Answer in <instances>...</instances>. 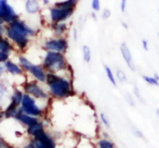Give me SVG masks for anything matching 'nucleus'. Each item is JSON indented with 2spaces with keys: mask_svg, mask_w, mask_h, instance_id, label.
<instances>
[{
  "mask_svg": "<svg viewBox=\"0 0 159 148\" xmlns=\"http://www.w3.org/2000/svg\"><path fill=\"white\" fill-rule=\"evenodd\" d=\"M7 36L10 39L17 44L21 50L26 48L29 43V36L35 34V31L30 28L25 23L21 21L15 20L10 23L7 28Z\"/></svg>",
  "mask_w": 159,
  "mask_h": 148,
  "instance_id": "obj_1",
  "label": "nucleus"
},
{
  "mask_svg": "<svg viewBox=\"0 0 159 148\" xmlns=\"http://www.w3.org/2000/svg\"><path fill=\"white\" fill-rule=\"evenodd\" d=\"M45 82L49 87V93L54 98L65 99L72 95V86L67 78L61 77L54 73H48Z\"/></svg>",
  "mask_w": 159,
  "mask_h": 148,
  "instance_id": "obj_2",
  "label": "nucleus"
},
{
  "mask_svg": "<svg viewBox=\"0 0 159 148\" xmlns=\"http://www.w3.org/2000/svg\"><path fill=\"white\" fill-rule=\"evenodd\" d=\"M42 67L49 73L56 74L58 71L68 68V63L63 53L47 52L43 60Z\"/></svg>",
  "mask_w": 159,
  "mask_h": 148,
  "instance_id": "obj_3",
  "label": "nucleus"
},
{
  "mask_svg": "<svg viewBox=\"0 0 159 148\" xmlns=\"http://www.w3.org/2000/svg\"><path fill=\"white\" fill-rule=\"evenodd\" d=\"M21 108L23 112L34 117L41 116L43 114V111L36 103L35 98L27 94H24L21 104Z\"/></svg>",
  "mask_w": 159,
  "mask_h": 148,
  "instance_id": "obj_4",
  "label": "nucleus"
},
{
  "mask_svg": "<svg viewBox=\"0 0 159 148\" xmlns=\"http://www.w3.org/2000/svg\"><path fill=\"white\" fill-rule=\"evenodd\" d=\"M30 143L34 148H56L54 140L45 130L36 134Z\"/></svg>",
  "mask_w": 159,
  "mask_h": 148,
  "instance_id": "obj_5",
  "label": "nucleus"
},
{
  "mask_svg": "<svg viewBox=\"0 0 159 148\" xmlns=\"http://www.w3.org/2000/svg\"><path fill=\"white\" fill-rule=\"evenodd\" d=\"M74 12L73 8L53 7L50 9L51 20L53 23H60L68 20Z\"/></svg>",
  "mask_w": 159,
  "mask_h": 148,
  "instance_id": "obj_6",
  "label": "nucleus"
},
{
  "mask_svg": "<svg viewBox=\"0 0 159 148\" xmlns=\"http://www.w3.org/2000/svg\"><path fill=\"white\" fill-rule=\"evenodd\" d=\"M44 49L47 52H56L64 53L68 49V42L65 39H52L46 40L44 44Z\"/></svg>",
  "mask_w": 159,
  "mask_h": 148,
  "instance_id": "obj_7",
  "label": "nucleus"
},
{
  "mask_svg": "<svg viewBox=\"0 0 159 148\" xmlns=\"http://www.w3.org/2000/svg\"><path fill=\"white\" fill-rule=\"evenodd\" d=\"M0 18L4 22L11 23L17 20L18 15L15 12L11 6L7 2V0H0Z\"/></svg>",
  "mask_w": 159,
  "mask_h": 148,
  "instance_id": "obj_8",
  "label": "nucleus"
},
{
  "mask_svg": "<svg viewBox=\"0 0 159 148\" xmlns=\"http://www.w3.org/2000/svg\"><path fill=\"white\" fill-rule=\"evenodd\" d=\"M24 91L27 94L37 99L45 100L48 98V94L41 88L36 82H30L24 85Z\"/></svg>",
  "mask_w": 159,
  "mask_h": 148,
  "instance_id": "obj_9",
  "label": "nucleus"
},
{
  "mask_svg": "<svg viewBox=\"0 0 159 148\" xmlns=\"http://www.w3.org/2000/svg\"><path fill=\"white\" fill-rule=\"evenodd\" d=\"M120 52H121L123 60H125L129 68L131 70H133V71H134L136 70L135 64H134V62L133 60V58H132L130 49H129L128 46H127V44L125 42L122 43L121 45H120Z\"/></svg>",
  "mask_w": 159,
  "mask_h": 148,
  "instance_id": "obj_10",
  "label": "nucleus"
},
{
  "mask_svg": "<svg viewBox=\"0 0 159 148\" xmlns=\"http://www.w3.org/2000/svg\"><path fill=\"white\" fill-rule=\"evenodd\" d=\"M15 119L19 121V122H21L22 124H23V125H26L27 127L32 126V125H35V124H37L39 121L38 117H34V116H30L23 112V111L22 110L21 108H19L18 114L15 116Z\"/></svg>",
  "mask_w": 159,
  "mask_h": 148,
  "instance_id": "obj_11",
  "label": "nucleus"
},
{
  "mask_svg": "<svg viewBox=\"0 0 159 148\" xmlns=\"http://www.w3.org/2000/svg\"><path fill=\"white\" fill-rule=\"evenodd\" d=\"M30 74H32L38 82H45L46 81V73L43 67L40 65H34L31 70H30Z\"/></svg>",
  "mask_w": 159,
  "mask_h": 148,
  "instance_id": "obj_12",
  "label": "nucleus"
},
{
  "mask_svg": "<svg viewBox=\"0 0 159 148\" xmlns=\"http://www.w3.org/2000/svg\"><path fill=\"white\" fill-rule=\"evenodd\" d=\"M40 5L38 0H27L25 2V11L29 14L34 15L39 11Z\"/></svg>",
  "mask_w": 159,
  "mask_h": 148,
  "instance_id": "obj_13",
  "label": "nucleus"
},
{
  "mask_svg": "<svg viewBox=\"0 0 159 148\" xmlns=\"http://www.w3.org/2000/svg\"><path fill=\"white\" fill-rule=\"evenodd\" d=\"M6 69L11 73L12 74H22V69L15 64V63H13L11 61H7L5 63Z\"/></svg>",
  "mask_w": 159,
  "mask_h": 148,
  "instance_id": "obj_14",
  "label": "nucleus"
},
{
  "mask_svg": "<svg viewBox=\"0 0 159 148\" xmlns=\"http://www.w3.org/2000/svg\"><path fill=\"white\" fill-rule=\"evenodd\" d=\"M44 130V124L43 122H41V121H38V123L35 124V125H32L30 127H28L27 128V133L29 134L30 136H32L33 137L38 134V132H41V131Z\"/></svg>",
  "mask_w": 159,
  "mask_h": 148,
  "instance_id": "obj_15",
  "label": "nucleus"
},
{
  "mask_svg": "<svg viewBox=\"0 0 159 148\" xmlns=\"http://www.w3.org/2000/svg\"><path fill=\"white\" fill-rule=\"evenodd\" d=\"M78 2L79 0H66L63 2H57L55 4V6L59 8H73L74 9L75 6L77 5Z\"/></svg>",
  "mask_w": 159,
  "mask_h": 148,
  "instance_id": "obj_16",
  "label": "nucleus"
},
{
  "mask_svg": "<svg viewBox=\"0 0 159 148\" xmlns=\"http://www.w3.org/2000/svg\"><path fill=\"white\" fill-rule=\"evenodd\" d=\"M12 50L13 47L11 46L10 42L8 41V40H6V39L1 38V39H0V51L8 55Z\"/></svg>",
  "mask_w": 159,
  "mask_h": 148,
  "instance_id": "obj_17",
  "label": "nucleus"
},
{
  "mask_svg": "<svg viewBox=\"0 0 159 148\" xmlns=\"http://www.w3.org/2000/svg\"><path fill=\"white\" fill-rule=\"evenodd\" d=\"M52 29L57 35H62L67 30V25L64 22L52 24Z\"/></svg>",
  "mask_w": 159,
  "mask_h": 148,
  "instance_id": "obj_18",
  "label": "nucleus"
},
{
  "mask_svg": "<svg viewBox=\"0 0 159 148\" xmlns=\"http://www.w3.org/2000/svg\"><path fill=\"white\" fill-rule=\"evenodd\" d=\"M19 62L22 68L25 69V70H27V71H29V72H30V70H31V68L33 67V66L34 65V64H33V63L28 60L27 58L24 57V56H20Z\"/></svg>",
  "mask_w": 159,
  "mask_h": 148,
  "instance_id": "obj_19",
  "label": "nucleus"
},
{
  "mask_svg": "<svg viewBox=\"0 0 159 148\" xmlns=\"http://www.w3.org/2000/svg\"><path fill=\"white\" fill-rule=\"evenodd\" d=\"M23 95L22 91H18V90H15V93L13 94L12 98H11V101L15 102L18 106H19L22 104V98H23Z\"/></svg>",
  "mask_w": 159,
  "mask_h": 148,
  "instance_id": "obj_20",
  "label": "nucleus"
},
{
  "mask_svg": "<svg viewBox=\"0 0 159 148\" xmlns=\"http://www.w3.org/2000/svg\"><path fill=\"white\" fill-rule=\"evenodd\" d=\"M104 70H105V73H106V74H107V78H108L109 81L111 82V83L112 85L116 87V86L117 85V81L116 80V78H115V75H114V74H113V72H112L111 69L108 66L105 65L104 66Z\"/></svg>",
  "mask_w": 159,
  "mask_h": 148,
  "instance_id": "obj_21",
  "label": "nucleus"
},
{
  "mask_svg": "<svg viewBox=\"0 0 159 148\" xmlns=\"http://www.w3.org/2000/svg\"><path fill=\"white\" fill-rule=\"evenodd\" d=\"M82 52H83V58L84 62L90 63L91 60H92V53H91L90 48L88 45H84Z\"/></svg>",
  "mask_w": 159,
  "mask_h": 148,
  "instance_id": "obj_22",
  "label": "nucleus"
},
{
  "mask_svg": "<svg viewBox=\"0 0 159 148\" xmlns=\"http://www.w3.org/2000/svg\"><path fill=\"white\" fill-rule=\"evenodd\" d=\"M98 145H99V148H114V144L111 141L106 139L99 140Z\"/></svg>",
  "mask_w": 159,
  "mask_h": 148,
  "instance_id": "obj_23",
  "label": "nucleus"
},
{
  "mask_svg": "<svg viewBox=\"0 0 159 148\" xmlns=\"http://www.w3.org/2000/svg\"><path fill=\"white\" fill-rule=\"evenodd\" d=\"M143 78L144 79V81L146 82H147L150 85L156 86V87H159V82L157 80H156L154 77H149V76L147 75H143Z\"/></svg>",
  "mask_w": 159,
  "mask_h": 148,
  "instance_id": "obj_24",
  "label": "nucleus"
},
{
  "mask_svg": "<svg viewBox=\"0 0 159 148\" xmlns=\"http://www.w3.org/2000/svg\"><path fill=\"white\" fill-rule=\"evenodd\" d=\"M116 76H117V78L119 80V82H124L127 81V75L125 74V72L121 69H119L116 71Z\"/></svg>",
  "mask_w": 159,
  "mask_h": 148,
  "instance_id": "obj_25",
  "label": "nucleus"
},
{
  "mask_svg": "<svg viewBox=\"0 0 159 148\" xmlns=\"http://www.w3.org/2000/svg\"><path fill=\"white\" fill-rule=\"evenodd\" d=\"M99 118H100V121H101V122L103 124L105 127L110 128V121H109L107 116L104 112H101V113L99 114Z\"/></svg>",
  "mask_w": 159,
  "mask_h": 148,
  "instance_id": "obj_26",
  "label": "nucleus"
},
{
  "mask_svg": "<svg viewBox=\"0 0 159 148\" xmlns=\"http://www.w3.org/2000/svg\"><path fill=\"white\" fill-rule=\"evenodd\" d=\"M124 98L126 99V101H127V102L128 103L130 106L134 107L135 105V101H134V99L133 98V97H132V95L130 93H126L124 95Z\"/></svg>",
  "mask_w": 159,
  "mask_h": 148,
  "instance_id": "obj_27",
  "label": "nucleus"
},
{
  "mask_svg": "<svg viewBox=\"0 0 159 148\" xmlns=\"http://www.w3.org/2000/svg\"><path fill=\"white\" fill-rule=\"evenodd\" d=\"M92 8L95 11H99L100 10V1L99 0H92Z\"/></svg>",
  "mask_w": 159,
  "mask_h": 148,
  "instance_id": "obj_28",
  "label": "nucleus"
},
{
  "mask_svg": "<svg viewBox=\"0 0 159 148\" xmlns=\"http://www.w3.org/2000/svg\"><path fill=\"white\" fill-rule=\"evenodd\" d=\"M0 148H14L8 143H7L3 139L0 138Z\"/></svg>",
  "mask_w": 159,
  "mask_h": 148,
  "instance_id": "obj_29",
  "label": "nucleus"
},
{
  "mask_svg": "<svg viewBox=\"0 0 159 148\" xmlns=\"http://www.w3.org/2000/svg\"><path fill=\"white\" fill-rule=\"evenodd\" d=\"M134 95L136 96V98H137L139 101H143V98H142L141 94H140V92H139V90L137 87V86H134Z\"/></svg>",
  "mask_w": 159,
  "mask_h": 148,
  "instance_id": "obj_30",
  "label": "nucleus"
},
{
  "mask_svg": "<svg viewBox=\"0 0 159 148\" xmlns=\"http://www.w3.org/2000/svg\"><path fill=\"white\" fill-rule=\"evenodd\" d=\"M8 60V55L6 53H2L0 51V63H3V62H7Z\"/></svg>",
  "mask_w": 159,
  "mask_h": 148,
  "instance_id": "obj_31",
  "label": "nucleus"
},
{
  "mask_svg": "<svg viewBox=\"0 0 159 148\" xmlns=\"http://www.w3.org/2000/svg\"><path fill=\"white\" fill-rule=\"evenodd\" d=\"M111 16V11L108 9H104V11H103V14H102V18L103 19H107V18H110Z\"/></svg>",
  "mask_w": 159,
  "mask_h": 148,
  "instance_id": "obj_32",
  "label": "nucleus"
},
{
  "mask_svg": "<svg viewBox=\"0 0 159 148\" xmlns=\"http://www.w3.org/2000/svg\"><path fill=\"white\" fill-rule=\"evenodd\" d=\"M126 6H127V0H121V4H120V8H121L122 12H125L126 10Z\"/></svg>",
  "mask_w": 159,
  "mask_h": 148,
  "instance_id": "obj_33",
  "label": "nucleus"
},
{
  "mask_svg": "<svg viewBox=\"0 0 159 148\" xmlns=\"http://www.w3.org/2000/svg\"><path fill=\"white\" fill-rule=\"evenodd\" d=\"M142 44H143V47L145 51H148L149 50V46H148V41L147 40H143L142 41Z\"/></svg>",
  "mask_w": 159,
  "mask_h": 148,
  "instance_id": "obj_34",
  "label": "nucleus"
},
{
  "mask_svg": "<svg viewBox=\"0 0 159 148\" xmlns=\"http://www.w3.org/2000/svg\"><path fill=\"white\" fill-rule=\"evenodd\" d=\"M4 91H5V90H4V87H2L1 84H0V101L2 100V96H3V94H4Z\"/></svg>",
  "mask_w": 159,
  "mask_h": 148,
  "instance_id": "obj_35",
  "label": "nucleus"
},
{
  "mask_svg": "<svg viewBox=\"0 0 159 148\" xmlns=\"http://www.w3.org/2000/svg\"><path fill=\"white\" fill-rule=\"evenodd\" d=\"M6 69V66L2 65V63H0V75H2V73L4 72V70Z\"/></svg>",
  "mask_w": 159,
  "mask_h": 148,
  "instance_id": "obj_36",
  "label": "nucleus"
},
{
  "mask_svg": "<svg viewBox=\"0 0 159 148\" xmlns=\"http://www.w3.org/2000/svg\"><path fill=\"white\" fill-rule=\"evenodd\" d=\"M77 37H78L77 31H76V29H73V38H74L75 40H77Z\"/></svg>",
  "mask_w": 159,
  "mask_h": 148,
  "instance_id": "obj_37",
  "label": "nucleus"
},
{
  "mask_svg": "<svg viewBox=\"0 0 159 148\" xmlns=\"http://www.w3.org/2000/svg\"><path fill=\"white\" fill-rule=\"evenodd\" d=\"M2 32H3V29L2 27L0 25V39L2 38Z\"/></svg>",
  "mask_w": 159,
  "mask_h": 148,
  "instance_id": "obj_38",
  "label": "nucleus"
},
{
  "mask_svg": "<svg viewBox=\"0 0 159 148\" xmlns=\"http://www.w3.org/2000/svg\"><path fill=\"white\" fill-rule=\"evenodd\" d=\"M22 148H34V146H33V145L31 144V143H30L29 145L24 146V147H22Z\"/></svg>",
  "mask_w": 159,
  "mask_h": 148,
  "instance_id": "obj_39",
  "label": "nucleus"
},
{
  "mask_svg": "<svg viewBox=\"0 0 159 148\" xmlns=\"http://www.w3.org/2000/svg\"><path fill=\"white\" fill-rule=\"evenodd\" d=\"M154 78H155L156 80H157V81H159V76H158V74H157V73H155V74H154Z\"/></svg>",
  "mask_w": 159,
  "mask_h": 148,
  "instance_id": "obj_40",
  "label": "nucleus"
},
{
  "mask_svg": "<svg viewBox=\"0 0 159 148\" xmlns=\"http://www.w3.org/2000/svg\"><path fill=\"white\" fill-rule=\"evenodd\" d=\"M42 2L45 5H47V4L49 3V0H42Z\"/></svg>",
  "mask_w": 159,
  "mask_h": 148,
  "instance_id": "obj_41",
  "label": "nucleus"
},
{
  "mask_svg": "<svg viewBox=\"0 0 159 148\" xmlns=\"http://www.w3.org/2000/svg\"><path fill=\"white\" fill-rule=\"evenodd\" d=\"M122 25H123V27H125V29H128V26H127V25L125 22H122Z\"/></svg>",
  "mask_w": 159,
  "mask_h": 148,
  "instance_id": "obj_42",
  "label": "nucleus"
},
{
  "mask_svg": "<svg viewBox=\"0 0 159 148\" xmlns=\"http://www.w3.org/2000/svg\"><path fill=\"white\" fill-rule=\"evenodd\" d=\"M92 18H94L95 20H96V15H95V13H92Z\"/></svg>",
  "mask_w": 159,
  "mask_h": 148,
  "instance_id": "obj_43",
  "label": "nucleus"
},
{
  "mask_svg": "<svg viewBox=\"0 0 159 148\" xmlns=\"http://www.w3.org/2000/svg\"><path fill=\"white\" fill-rule=\"evenodd\" d=\"M3 22H4L3 19H2V18H0V25H2V23H3Z\"/></svg>",
  "mask_w": 159,
  "mask_h": 148,
  "instance_id": "obj_44",
  "label": "nucleus"
},
{
  "mask_svg": "<svg viewBox=\"0 0 159 148\" xmlns=\"http://www.w3.org/2000/svg\"><path fill=\"white\" fill-rule=\"evenodd\" d=\"M156 114H157V116L159 117V108H157V110H156Z\"/></svg>",
  "mask_w": 159,
  "mask_h": 148,
  "instance_id": "obj_45",
  "label": "nucleus"
},
{
  "mask_svg": "<svg viewBox=\"0 0 159 148\" xmlns=\"http://www.w3.org/2000/svg\"><path fill=\"white\" fill-rule=\"evenodd\" d=\"M157 36H158V38H159V33H158V34H157Z\"/></svg>",
  "mask_w": 159,
  "mask_h": 148,
  "instance_id": "obj_46",
  "label": "nucleus"
},
{
  "mask_svg": "<svg viewBox=\"0 0 159 148\" xmlns=\"http://www.w3.org/2000/svg\"><path fill=\"white\" fill-rule=\"evenodd\" d=\"M158 11H159V10H158Z\"/></svg>",
  "mask_w": 159,
  "mask_h": 148,
  "instance_id": "obj_47",
  "label": "nucleus"
}]
</instances>
